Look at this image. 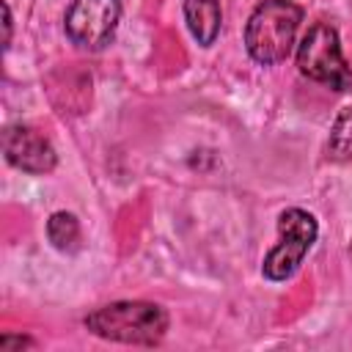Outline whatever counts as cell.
Listing matches in <instances>:
<instances>
[{
    "instance_id": "1",
    "label": "cell",
    "mask_w": 352,
    "mask_h": 352,
    "mask_svg": "<svg viewBox=\"0 0 352 352\" xmlns=\"http://www.w3.org/2000/svg\"><path fill=\"white\" fill-rule=\"evenodd\" d=\"M85 327L104 341L154 346L168 333V314L157 302L124 300V302H110L91 311L85 316Z\"/></svg>"
},
{
    "instance_id": "2",
    "label": "cell",
    "mask_w": 352,
    "mask_h": 352,
    "mask_svg": "<svg viewBox=\"0 0 352 352\" xmlns=\"http://www.w3.org/2000/svg\"><path fill=\"white\" fill-rule=\"evenodd\" d=\"M302 8L292 0H264L253 8L245 25V47L261 66H275L289 58L294 47Z\"/></svg>"
},
{
    "instance_id": "3",
    "label": "cell",
    "mask_w": 352,
    "mask_h": 352,
    "mask_svg": "<svg viewBox=\"0 0 352 352\" xmlns=\"http://www.w3.org/2000/svg\"><path fill=\"white\" fill-rule=\"evenodd\" d=\"M297 66L308 80L322 82L333 91H344L352 82V72L344 60L338 33L327 22H316L308 28L297 47Z\"/></svg>"
},
{
    "instance_id": "4",
    "label": "cell",
    "mask_w": 352,
    "mask_h": 352,
    "mask_svg": "<svg viewBox=\"0 0 352 352\" xmlns=\"http://www.w3.org/2000/svg\"><path fill=\"white\" fill-rule=\"evenodd\" d=\"M278 234H280V239L267 253L261 270H264V278H270V280H289L300 270L311 245L316 242L319 226H316V217L311 212L292 206V209L280 212Z\"/></svg>"
},
{
    "instance_id": "5",
    "label": "cell",
    "mask_w": 352,
    "mask_h": 352,
    "mask_svg": "<svg viewBox=\"0 0 352 352\" xmlns=\"http://www.w3.org/2000/svg\"><path fill=\"white\" fill-rule=\"evenodd\" d=\"M121 0H72L66 11V36L88 52L104 50L116 36Z\"/></svg>"
},
{
    "instance_id": "6",
    "label": "cell",
    "mask_w": 352,
    "mask_h": 352,
    "mask_svg": "<svg viewBox=\"0 0 352 352\" xmlns=\"http://www.w3.org/2000/svg\"><path fill=\"white\" fill-rule=\"evenodd\" d=\"M3 154L6 160L33 176H44L50 170H55L58 165V154L52 148V143L33 126L28 124H11L3 132Z\"/></svg>"
},
{
    "instance_id": "7",
    "label": "cell",
    "mask_w": 352,
    "mask_h": 352,
    "mask_svg": "<svg viewBox=\"0 0 352 352\" xmlns=\"http://www.w3.org/2000/svg\"><path fill=\"white\" fill-rule=\"evenodd\" d=\"M184 19L192 33V38L201 47H212L220 36V0H184Z\"/></svg>"
},
{
    "instance_id": "8",
    "label": "cell",
    "mask_w": 352,
    "mask_h": 352,
    "mask_svg": "<svg viewBox=\"0 0 352 352\" xmlns=\"http://www.w3.org/2000/svg\"><path fill=\"white\" fill-rule=\"evenodd\" d=\"M327 154L336 162H349L352 160V104L341 107L327 138Z\"/></svg>"
},
{
    "instance_id": "9",
    "label": "cell",
    "mask_w": 352,
    "mask_h": 352,
    "mask_svg": "<svg viewBox=\"0 0 352 352\" xmlns=\"http://www.w3.org/2000/svg\"><path fill=\"white\" fill-rule=\"evenodd\" d=\"M47 236L58 250L74 253L80 248V223H77V217L72 212H55L47 220Z\"/></svg>"
},
{
    "instance_id": "10",
    "label": "cell",
    "mask_w": 352,
    "mask_h": 352,
    "mask_svg": "<svg viewBox=\"0 0 352 352\" xmlns=\"http://www.w3.org/2000/svg\"><path fill=\"white\" fill-rule=\"evenodd\" d=\"M22 346H33V341L28 336H3L0 338V349L8 352V349H22Z\"/></svg>"
},
{
    "instance_id": "11",
    "label": "cell",
    "mask_w": 352,
    "mask_h": 352,
    "mask_svg": "<svg viewBox=\"0 0 352 352\" xmlns=\"http://www.w3.org/2000/svg\"><path fill=\"white\" fill-rule=\"evenodd\" d=\"M3 30H6L3 47L8 50V44H11V8H8V3H3Z\"/></svg>"
}]
</instances>
